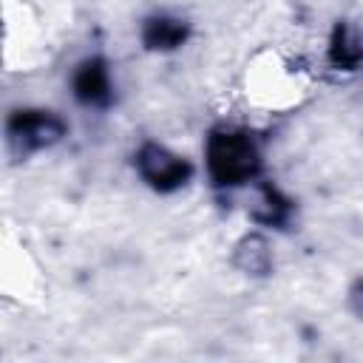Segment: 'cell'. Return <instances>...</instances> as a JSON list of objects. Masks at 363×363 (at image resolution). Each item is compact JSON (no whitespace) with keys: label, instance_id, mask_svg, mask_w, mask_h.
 I'll use <instances>...</instances> for the list:
<instances>
[{"label":"cell","instance_id":"obj_3","mask_svg":"<svg viewBox=\"0 0 363 363\" xmlns=\"http://www.w3.org/2000/svg\"><path fill=\"white\" fill-rule=\"evenodd\" d=\"M111 91V77L108 68L99 60H85L77 71H74V94L88 102V105H99L108 99Z\"/></svg>","mask_w":363,"mask_h":363},{"label":"cell","instance_id":"obj_5","mask_svg":"<svg viewBox=\"0 0 363 363\" xmlns=\"http://www.w3.org/2000/svg\"><path fill=\"white\" fill-rule=\"evenodd\" d=\"M145 40L153 48H173V45H179L184 40V26L179 20H167V17L150 20L147 31H145Z\"/></svg>","mask_w":363,"mask_h":363},{"label":"cell","instance_id":"obj_1","mask_svg":"<svg viewBox=\"0 0 363 363\" xmlns=\"http://www.w3.org/2000/svg\"><path fill=\"white\" fill-rule=\"evenodd\" d=\"M207 170L216 184L238 187L258 173V147L244 130H216L207 139Z\"/></svg>","mask_w":363,"mask_h":363},{"label":"cell","instance_id":"obj_4","mask_svg":"<svg viewBox=\"0 0 363 363\" xmlns=\"http://www.w3.org/2000/svg\"><path fill=\"white\" fill-rule=\"evenodd\" d=\"M233 264L247 275H264L272 267V244L261 233H250L235 244Z\"/></svg>","mask_w":363,"mask_h":363},{"label":"cell","instance_id":"obj_2","mask_svg":"<svg viewBox=\"0 0 363 363\" xmlns=\"http://www.w3.org/2000/svg\"><path fill=\"white\" fill-rule=\"evenodd\" d=\"M136 170L156 190H176L190 176V164L184 162V156H179V153H173V150H167L164 145H156V142L139 147Z\"/></svg>","mask_w":363,"mask_h":363},{"label":"cell","instance_id":"obj_6","mask_svg":"<svg viewBox=\"0 0 363 363\" xmlns=\"http://www.w3.org/2000/svg\"><path fill=\"white\" fill-rule=\"evenodd\" d=\"M354 301H357V312H360V315H363V286H360V292H357V295H354Z\"/></svg>","mask_w":363,"mask_h":363}]
</instances>
